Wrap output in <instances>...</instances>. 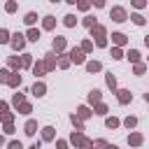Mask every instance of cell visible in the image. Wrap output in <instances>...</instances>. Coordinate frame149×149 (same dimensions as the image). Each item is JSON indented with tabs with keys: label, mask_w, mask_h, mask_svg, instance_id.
Wrapping results in <instances>:
<instances>
[{
	"label": "cell",
	"mask_w": 149,
	"mask_h": 149,
	"mask_svg": "<svg viewBox=\"0 0 149 149\" xmlns=\"http://www.w3.org/2000/svg\"><path fill=\"white\" fill-rule=\"evenodd\" d=\"M42 140H54V128H51V126L42 128Z\"/></svg>",
	"instance_id": "obj_15"
},
{
	"label": "cell",
	"mask_w": 149,
	"mask_h": 149,
	"mask_svg": "<svg viewBox=\"0 0 149 149\" xmlns=\"http://www.w3.org/2000/svg\"><path fill=\"white\" fill-rule=\"evenodd\" d=\"M105 112H107V107H105L102 102H98V105H95V114H105Z\"/></svg>",
	"instance_id": "obj_34"
},
{
	"label": "cell",
	"mask_w": 149,
	"mask_h": 149,
	"mask_svg": "<svg viewBox=\"0 0 149 149\" xmlns=\"http://www.w3.org/2000/svg\"><path fill=\"white\" fill-rule=\"evenodd\" d=\"M5 42H9V33L5 28H0V44H5Z\"/></svg>",
	"instance_id": "obj_27"
},
{
	"label": "cell",
	"mask_w": 149,
	"mask_h": 149,
	"mask_svg": "<svg viewBox=\"0 0 149 149\" xmlns=\"http://www.w3.org/2000/svg\"><path fill=\"white\" fill-rule=\"evenodd\" d=\"M70 61L72 63H84V51L81 49H72L70 51Z\"/></svg>",
	"instance_id": "obj_5"
},
{
	"label": "cell",
	"mask_w": 149,
	"mask_h": 149,
	"mask_svg": "<svg viewBox=\"0 0 149 149\" xmlns=\"http://www.w3.org/2000/svg\"><path fill=\"white\" fill-rule=\"evenodd\" d=\"M65 49V37H54V51H63Z\"/></svg>",
	"instance_id": "obj_8"
},
{
	"label": "cell",
	"mask_w": 149,
	"mask_h": 149,
	"mask_svg": "<svg viewBox=\"0 0 149 149\" xmlns=\"http://www.w3.org/2000/svg\"><path fill=\"white\" fill-rule=\"evenodd\" d=\"M109 149H119V147H112V144H109Z\"/></svg>",
	"instance_id": "obj_48"
},
{
	"label": "cell",
	"mask_w": 149,
	"mask_h": 149,
	"mask_svg": "<svg viewBox=\"0 0 149 149\" xmlns=\"http://www.w3.org/2000/svg\"><path fill=\"white\" fill-rule=\"evenodd\" d=\"M123 123H126V128H133V126L137 123V119H135V116H128V119H126Z\"/></svg>",
	"instance_id": "obj_31"
},
{
	"label": "cell",
	"mask_w": 149,
	"mask_h": 149,
	"mask_svg": "<svg viewBox=\"0 0 149 149\" xmlns=\"http://www.w3.org/2000/svg\"><path fill=\"white\" fill-rule=\"evenodd\" d=\"M9 65H12V68H19V65H21V58L12 56V58H9Z\"/></svg>",
	"instance_id": "obj_32"
},
{
	"label": "cell",
	"mask_w": 149,
	"mask_h": 149,
	"mask_svg": "<svg viewBox=\"0 0 149 149\" xmlns=\"http://www.w3.org/2000/svg\"><path fill=\"white\" fill-rule=\"evenodd\" d=\"M84 23H86L88 28H93V26H95V19H93V16H86V19H84Z\"/></svg>",
	"instance_id": "obj_37"
},
{
	"label": "cell",
	"mask_w": 149,
	"mask_h": 149,
	"mask_svg": "<svg viewBox=\"0 0 149 149\" xmlns=\"http://www.w3.org/2000/svg\"><path fill=\"white\" fill-rule=\"evenodd\" d=\"M9 74H12L9 70H0V81H2V84H7V79H9Z\"/></svg>",
	"instance_id": "obj_29"
},
{
	"label": "cell",
	"mask_w": 149,
	"mask_h": 149,
	"mask_svg": "<svg viewBox=\"0 0 149 149\" xmlns=\"http://www.w3.org/2000/svg\"><path fill=\"white\" fill-rule=\"evenodd\" d=\"M16 9V2H7V12H14Z\"/></svg>",
	"instance_id": "obj_43"
},
{
	"label": "cell",
	"mask_w": 149,
	"mask_h": 149,
	"mask_svg": "<svg viewBox=\"0 0 149 149\" xmlns=\"http://www.w3.org/2000/svg\"><path fill=\"white\" fill-rule=\"evenodd\" d=\"M130 98H133V95H130V91H126V88H121V91H119V102H121V105L130 102Z\"/></svg>",
	"instance_id": "obj_7"
},
{
	"label": "cell",
	"mask_w": 149,
	"mask_h": 149,
	"mask_svg": "<svg viewBox=\"0 0 149 149\" xmlns=\"http://www.w3.org/2000/svg\"><path fill=\"white\" fill-rule=\"evenodd\" d=\"M88 102H95V105L100 102V91H98V88H93V91L88 93Z\"/></svg>",
	"instance_id": "obj_14"
},
{
	"label": "cell",
	"mask_w": 149,
	"mask_h": 149,
	"mask_svg": "<svg viewBox=\"0 0 149 149\" xmlns=\"http://www.w3.org/2000/svg\"><path fill=\"white\" fill-rule=\"evenodd\" d=\"M86 70H88V72H98V70H100V63H98V61H88V63H86Z\"/></svg>",
	"instance_id": "obj_16"
},
{
	"label": "cell",
	"mask_w": 149,
	"mask_h": 149,
	"mask_svg": "<svg viewBox=\"0 0 149 149\" xmlns=\"http://www.w3.org/2000/svg\"><path fill=\"white\" fill-rule=\"evenodd\" d=\"M58 149H68V142H63V140H58V144H56Z\"/></svg>",
	"instance_id": "obj_44"
},
{
	"label": "cell",
	"mask_w": 149,
	"mask_h": 149,
	"mask_svg": "<svg viewBox=\"0 0 149 149\" xmlns=\"http://www.w3.org/2000/svg\"><path fill=\"white\" fill-rule=\"evenodd\" d=\"M142 140H144V137H142L140 133H130V135H128V142H130L133 147H140V144H142Z\"/></svg>",
	"instance_id": "obj_6"
},
{
	"label": "cell",
	"mask_w": 149,
	"mask_h": 149,
	"mask_svg": "<svg viewBox=\"0 0 149 149\" xmlns=\"http://www.w3.org/2000/svg\"><path fill=\"white\" fill-rule=\"evenodd\" d=\"M19 112H21V114H30V102H23V105L19 107Z\"/></svg>",
	"instance_id": "obj_30"
},
{
	"label": "cell",
	"mask_w": 149,
	"mask_h": 149,
	"mask_svg": "<svg viewBox=\"0 0 149 149\" xmlns=\"http://www.w3.org/2000/svg\"><path fill=\"white\" fill-rule=\"evenodd\" d=\"M93 149H109V144H107L105 140H95V142H93Z\"/></svg>",
	"instance_id": "obj_25"
},
{
	"label": "cell",
	"mask_w": 149,
	"mask_h": 149,
	"mask_svg": "<svg viewBox=\"0 0 149 149\" xmlns=\"http://www.w3.org/2000/svg\"><path fill=\"white\" fill-rule=\"evenodd\" d=\"M105 123H107V128H116V126H119V121H116L114 116H112V119H107Z\"/></svg>",
	"instance_id": "obj_35"
},
{
	"label": "cell",
	"mask_w": 149,
	"mask_h": 149,
	"mask_svg": "<svg viewBox=\"0 0 149 149\" xmlns=\"http://www.w3.org/2000/svg\"><path fill=\"white\" fill-rule=\"evenodd\" d=\"M144 100H147V102H149V93H147V95H144Z\"/></svg>",
	"instance_id": "obj_47"
},
{
	"label": "cell",
	"mask_w": 149,
	"mask_h": 149,
	"mask_svg": "<svg viewBox=\"0 0 149 149\" xmlns=\"http://www.w3.org/2000/svg\"><path fill=\"white\" fill-rule=\"evenodd\" d=\"M12 102H14L16 107H21V105H23L26 100H23V95H21V93H14V98H12Z\"/></svg>",
	"instance_id": "obj_24"
},
{
	"label": "cell",
	"mask_w": 149,
	"mask_h": 149,
	"mask_svg": "<svg viewBox=\"0 0 149 149\" xmlns=\"http://www.w3.org/2000/svg\"><path fill=\"white\" fill-rule=\"evenodd\" d=\"M9 42H12V47H14L16 51H21V49H23V44H26V37H23L21 33H16V35H12V40H9Z\"/></svg>",
	"instance_id": "obj_3"
},
{
	"label": "cell",
	"mask_w": 149,
	"mask_h": 149,
	"mask_svg": "<svg viewBox=\"0 0 149 149\" xmlns=\"http://www.w3.org/2000/svg\"><path fill=\"white\" fill-rule=\"evenodd\" d=\"M26 133H28V135H35V133H37V123H35V121H28V123H26Z\"/></svg>",
	"instance_id": "obj_18"
},
{
	"label": "cell",
	"mask_w": 149,
	"mask_h": 149,
	"mask_svg": "<svg viewBox=\"0 0 149 149\" xmlns=\"http://www.w3.org/2000/svg\"><path fill=\"white\" fill-rule=\"evenodd\" d=\"M142 72H144V65L137 63V65H135V74H142Z\"/></svg>",
	"instance_id": "obj_40"
},
{
	"label": "cell",
	"mask_w": 149,
	"mask_h": 149,
	"mask_svg": "<svg viewBox=\"0 0 149 149\" xmlns=\"http://www.w3.org/2000/svg\"><path fill=\"white\" fill-rule=\"evenodd\" d=\"M44 65H47V70H54V68H56V54H47Z\"/></svg>",
	"instance_id": "obj_9"
},
{
	"label": "cell",
	"mask_w": 149,
	"mask_h": 149,
	"mask_svg": "<svg viewBox=\"0 0 149 149\" xmlns=\"http://www.w3.org/2000/svg\"><path fill=\"white\" fill-rule=\"evenodd\" d=\"M72 144L74 147H79V149H93V140H88V137H84L81 133H72Z\"/></svg>",
	"instance_id": "obj_1"
},
{
	"label": "cell",
	"mask_w": 149,
	"mask_h": 149,
	"mask_svg": "<svg viewBox=\"0 0 149 149\" xmlns=\"http://www.w3.org/2000/svg\"><path fill=\"white\" fill-rule=\"evenodd\" d=\"M128 58H130L133 63H137V61H140V51H137V49H130V51H128Z\"/></svg>",
	"instance_id": "obj_23"
},
{
	"label": "cell",
	"mask_w": 149,
	"mask_h": 149,
	"mask_svg": "<svg viewBox=\"0 0 149 149\" xmlns=\"http://www.w3.org/2000/svg\"><path fill=\"white\" fill-rule=\"evenodd\" d=\"M112 19L119 21V23L126 21V9H123V7H112Z\"/></svg>",
	"instance_id": "obj_4"
},
{
	"label": "cell",
	"mask_w": 149,
	"mask_h": 149,
	"mask_svg": "<svg viewBox=\"0 0 149 149\" xmlns=\"http://www.w3.org/2000/svg\"><path fill=\"white\" fill-rule=\"evenodd\" d=\"M91 33L95 35V44H98V47H105V44H107V40H105V28H102V26H93Z\"/></svg>",
	"instance_id": "obj_2"
},
{
	"label": "cell",
	"mask_w": 149,
	"mask_h": 149,
	"mask_svg": "<svg viewBox=\"0 0 149 149\" xmlns=\"http://www.w3.org/2000/svg\"><path fill=\"white\" fill-rule=\"evenodd\" d=\"M91 49H93V44H91V42H88V40H86V42H84V44H81V51H91Z\"/></svg>",
	"instance_id": "obj_39"
},
{
	"label": "cell",
	"mask_w": 149,
	"mask_h": 149,
	"mask_svg": "<svg viewBox=\"0 0 149 149\" xmlns=\"http://www.w3.org/2000/svg\"><path fill=\"white\" fill-rule=\"evenodd\" d=\"M33 70H35V74H44V72H47V65L40 61V63H35V68H33Z\"/></svg>",
	"instance_id": "obj_20"
},
{
	"label": "cell",
	"mask_w": 149,
	"mask_h": 149,
	"mask_svg": "<svg viewBox=\"0 0 149 149\" xmlns=\"http://www.w3.org/2000/svg\"><path fill=\"white\" fill-rule=\"evenodd\" d=\"M107 86H109V88H114V86H116V79H114V74H112V72H107Z\"/></svg>",
	"instance_id": "obj_28"
},
{
	"label": "cell",
	"mask_w": 149,
	"mask_h": 149,
	"mask_svg": "<svg viewBox=\"0 0 149 149\" xmlns=\"http://www.w3.org/2000/svg\"><path fill=\"white\" fill-rule=\"evenodd\" d=\"M112 58H123V56H121V49H119V47H114V49H112Z\"/></svg>",
	"instance_id": "obj_38"
},
{
	"label": "cell",
	"mask_w": 149,
	"mask_h": 149,
	"mask_svg": "<svg viewBox=\"0 0 149 149\" xmlns=\"http://www.w3.org/2000/svg\"><path fill=\"white\" fill-rule=\"evenodd\" d=\"M63 23H65V26H68V28H72V26H74V23H77V19H74V16H72V14H68V16H65V21H63Z\"/></svg>",
	"instance_id": "obj_26"
},
{
	"label": "cell",
	"mask_w": 149,
	"mask_h": 149,
	"mask_svg": "<svg viewBox=\"0 0 149 149\" xmlns=\"http://www.w3.org/2000/svg\"><path fill=\"white\" fill-rule=\"evenodd\" d=\"M26 37H28V40H30V42H37V40H40V30H37V28H30V30H28V35H26Z\"/></svg>",
	"instance_id": "obj_13"
},
{
	"label": "cell",
	"mask_w": 149,
	"mask_h": 149,
	"mask_svg": "<svg viewBox=\"0 0 149 149\" xmlns=\"http://www.w3.org/2000/svg\"><path fill=\"white\" fill-rule=\"evenodd\" d=\"M112 40H114V44H119V47L126 44V35H123V33H112Z\"/></svg>",
	"instance_id": "obj_12"
},
{
	"label": "cell",
	"mask_w": 149,
	"mask_h": 149,
	"mask_svg": "<svg viewBox=\"0 0 149 149\" xmlns=\"http://www.w3.org/2000/svg\"><path fill=\"white\" fill-rule=\"evenodd\" d=\"M130 19H133V23H137V26H144V21H147V19H144L142 14H133Z\"/></svg>",
	"instance_id": "obj_22"
},
{
	"label": "cell",
	"mask_w": 149,
	"mask_h": 149,
	"mask_svg": "<svg viewBox=\"0 0 149 149\" xmlns=\"http://www.w3.org/2000/svg\"><path fill=\"white\" fill-rule=\"evenodd\" d=\"M58 65H61V68H68V65H70V61H68V58H61V61H58Z\"/></svg>",
	"instance_id": "obj_42"
},
{
	"label": "cell",
	"mask_w": 149,
	"mask_h": 149,
	"mask_svg": "<svg viewBox=\"0 0 149 149\" xmlns=\"http://www.w3.org/2000/svg\"><path fill=\"white\" fill-rule=\"evenodd\" d=\"M54 23H56V21H54V16H44V23H42V26H44V30H51V28H54Z\"/></svg>",
	"instance_id": "obj_19"
},
{
	"label": "cell",
	"mask_w": 149,
	"mask_h": 149,
	"mask_svg": "<svg viewBox=\"0 0 149 149\" xmlns=\"http://www.w3.org/2000/svg\"><path fill=\"white\" fill-rule=\"evenodd\" d=\"M2 114H7V102L0 100V116H2Z\"/></svg>",
	"instance_id": "obj_41"
},
{
	"label": "cell",
	"mask_w": 149,
	"mask_h": 149,
	"mask_svg": "<svg viewBox=\"0 0 149 149\" xmlns=\"http://www.w3.org/2000/svg\"><path fill=\"white\" fill-rule=\"evenodd\" d=\"M30 63H33V58H30V54H26V56L21 58V65H26V68H28Z\"/></svg>",
	"instance_id": "obj_33"
},
{
	"label": "cell",
	"mask_w": 149,
	"mask_h": 149,
	"mask_svg": "<svg viewBox=\"0 0 149 149\" xmlns=\"http://www.w3.org/2000/svg\"><path fill=\"white\" fill-rule=\"evenodd\" d=\"M35 19H37V14H35V12H28V14H26V19H23V21H26V23H28V26H33V23H35Z\"/></svg>",
	"instance_id": "obj_21"
},
{
	"label": "cell",
	"mask_w": 149,
	"mask_h": 149,
	"mask_svg": "<svg viewBox=\"0 0 149 149\" xmlns=\"http://www.w3.org/2000/svg\"><path fill=\"white\" fill-rule=\"evenodd\" d=\"M0 144H2V135H0Z\"/></svg>",
	"instance_id": "obj_49"
},
{
	"label": "cell",
	"mask_w": 149,
	"mask_h": 149,
	"mask_svg": "<svg viewBox=\"0 0 149 149\" xmlns=\"http://www.w3.org/2000/svg\"><path fill=\"white\" fill-rule=\"evenodd\" d=\"M9 149H23V144H21L19 140H12V142H9Z\"/></svg>",
	"instance_id": "obj_36"
},
{
	"label": "cell",
	"mask_w": 149,
	"mask_h": 149,
	"mask_svg": "<svg viewBox=\"0 0 149 149\" xmlns=\"http://www.w3.org/2000/svg\"><path fill=\"white\" fill-rule=\"evenodd\" d=\"M44 91H47V86H44L42 81H35V86H33V95H44Z\"/></svg>",
	"instance_id": "obj_10"
},
{
	"label": "cell",
	"mask_w": 149,
	"mask_h": 149,
	"mask_svg": "<svg viewBox=\"0 0 149 149\" xmlns=\"http://www.w3.org/2000/svg\"><path fill=\"white\" fill-rule=\"evenodd\" d=\"M91 114H93V112H91V109H88V107H84V105H81V107H79V109H77V119H88V116H91Z\"/></svg>",
	"instance_id": "obj_11"
},
{
	"label": "cell",
	"mask_w": 149,
	"mask_h": 149,
	"mask_svg": "<svg viewBox=\"0 0 149 149\" xmlns=\"http://www.w3.org/2000/svg\"><path fill=\"white\" fill-rule=\"evenodd\" d=\"M7 84H9V86H19V84H21V77L12 72V74H9V79H7Z\"/></svg>",
	"instance_id": "obj_17"
},
{
	"label": "cell",
	"mask_w": 149,
	"mask_h": 149,
	"mask_svg": "<svg viewBox=\"0 0 149 149\" xmlns=\"http://www.w3.org/2000/svg\"><path fill=\"white\" fill-rule=\"evenodd\" d=\"M144 44H147V47H149V35H147V37H144Z\"/></svg>",
	"instance_id": "obj_46"
},
{
	"label": "cell",
	"mask_w": 149,
	"mask_h": 149,
	"mask_svg": "<svg viewBox=\"0 0 149 149\" xmlns=\"http://www.w3.org/2000/svg\"><path fill=\"white\" fill-rule=\"evenodd\" d=\"M30 149H40V142H35V144H33V147H30Z\"/></svg>",
	"instance_id": "obj_45"
}]
</instances>
